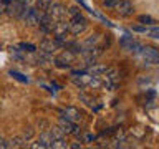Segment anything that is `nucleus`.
Returning <instances> with one entry per match:
<instances>
[{"label":"nucleus","instance_id":"obj_1","mask_svg":"<svg viewBox=\"0 0 159 149\" xmlns=\"http://www.w3.org/2000/svg\"><path fill=\"white\" fill-rule=\"evenodd\" d=\"M68 23H70V33L75 35V37L81 35V33L84 32V30L88 28V18L84 17L83 13L73 15V17L68 20Z\"/></svg>","mask_w":159,"mask_h":149},{"label":"nucleus","instance_id":"obj_2","mask_svg":"<svg viewBox=\"0 0 159 149\" xmlns=\"http://www.w3.org/2000/svg\"><path fill=\"white\" fill-rule=\"evenodd\" d=\"M75 58H76V53H73L71 50L66 48V50H63L57 58H55V66L61 68V70H68L70 65L75 61Z\"/></svg>","mask_w":159,"mask_h":149},{"label":"nucleus","instance_id":"obj_3","mask_svg":"<svg viewBox=\"0 0 159 149\" xmlns=\"http://www.w3.org/2000/svg\"><path fill=\"white\" fill-rule=\"evenodd\" d=\"M25 8H27V0H10L7 3V10L5 12L13 18H20Z\"/></svg>","mask_w":159,"mask_h":149},{"label":"nucleus","instance_id":"obj_4","mask_svg":"<svg viewBox=\"0 0 159 149\" xmlns=\"http://www.w3.org/2000/svg\"><path fill=\"white\" fill-rule=\"evenodd\" d=\"M139 55L143 56V60L149 65H159V50L154 47H141Z\"/></svg>","mask_w":159,"mask_h":149},{"label":"nucleus","instance_id":"obj_5","mask_svg":"<svg viewBox=\"0 0 159 149\" xmlns=\"http://www.w3.org/2000/svg\"><path fill=\"white\" fill-rule=\"evenodd\" d=\"M40 17H42V13H40L35 7H27L22 13V18L25 20V23H27L28 27H37L40 23Z\"/></svg>","mask_w":159,"mask_h":149},{"label":"nucleus","instance_id":"obj_6","mask_svg":"<svg viewBox=\"0 0 159 149\" xmlns=\"http://www.w3.org/2000/svg\"><path fill=\"white\" fill-rule=\"evenodd\" d=\"M53 141H55V139H53V136H52V133H50L48 131V129H47V131H42V134H40V138H38V141L37 142H35L33 144V149H43V147H52L53 146Z\"/></svg>","mask_w":159,"mask_h":149},{"label":"nucleus","instance_id":"obj_7","mask_svg":"<svg viewBox=\"0 0 159 149\" xmlns=\"http://www.w3.org/2000/svg\"><path fill=\"white\" fill-rule=\"evenodd\" d=\"M60 45L61 43H60L57 38H45V40H42V43H40V52L50 55V53H53L55 50H58Z\"/></svg>","mask_w":159,"mask_h":149},{"label":"nucleus","instance_id":"obj_8","mask_svg":"<svg viewBox=\"0 0 159 149\" xmlns=\"http://www.w3.org/2000/svg\"><path fill=\"white\" fill-rule=\"evenodd\" d=\"M119 45H121L126 52H131V53H139V50H141V45H139L136 40H133L131 37H128V35H124V37L119 40Z\"/></svg>","mask_w":159,"mask_h":149},{"label":"nucleus","instance_id":"obj_9","mask_svg":"<svg viewBox=\"0 0 159 149\" xmlns=\"http://www.w3.org/2000/svg\"><path fill=\"white\" fill-rule=\"evenodd\" d=\"M47 13L53 20H63L65 17H66V8H65L61 3H52L50 8L47 10Z\"/></svg>","mask_w":159,"mask_h":149},{"label":"nucleus","instance_id":"obj_10","mask_svg":"<svg viewBox=\"0 0 159 149\" xmlns=\"http://www.w3.org/2000/svg\"><path fill=\"white\" fill-rule=\"evenodd\" d=\"M55 23H57V20H53L50 17L48 13H42V17H40V28H42L43 33H53V28H55Z\"/></svg>","mask_w":159,"mask_h":149},{"label":"nucleus","instance_id":"obj_11","mask_svg":"<svg viewBox=\"0 0 159 149\" xmlns=\"http://www.w3.org/2000/svg\"><path fill=\"white\" fill-rule=\"evenodd\" d=\"M114 8H116L119 17H129V15H133V12H134V7L129 0H121Z\"/></svg>","mask_w":159,"mask_h":149},{"label":"nucleus","instance_id":"obj_12","mask_svg":"<svg viewBox=\"0 0 159 149\" xmlns=\"http://www.w3.org/2000/svg\"><path fill=\"white\" fill-rule=\"evenodd\" d=\"M81 111H80L78 108H75V106H68L66 109H65V118H68L70 121H73V123H78L80 119H81Z\"/></svg>","mask_w":159,"mask_h":149},{"label":"nucleus","instance_id":"obj_13","mask_svg":"<svg viewBox=\"0 0 159 149\" xmlns=\"http://www.w3.org/2000/svg\"><path fill=\"white\" fill-rule=\"evenodd\" d=\"M58 126L61 128V131L65 134H71L73 133V129H75V123L73 121H70L68 118H60V121H58Z\"/></svg>","mask_w":159,"mask_h":149},{"label":"nucleus","instance_id":"obj_14","mask_svg":"<svg viewBox=\"0 0 159 149\" xmlns=\"http://www.w3.org/2000/svg\"><path fill=\"white\" fill-rule=\"evenodd\" d=\"M50 5H52V0H35V8H37L40 13H47Z\"/></svg>","mask_w":159,"mask_h":149},{"label":"nucleus","instance_id":"obj_15","mask_svg":"<svg viewBox=\"0 0 159 149\" xmlns=\"http://www.w3.org/2000/svg\"><path fill=\"white\" fill-rule=\"evenodd\" d=\"M27 141L23 139V136H13L12 139L8 141V147H25Z\"/></svg>","mask_w":159,"mask_h":149},{"label":"nucleus","instance_id":"obj_16","mask_svg":"<svg viewBox=\"0 0 159 149\" xmlns=\"http://www.w3.org/2000/svg\"><path fill=\"white\" fill-rule=\"evenodd\" d=\"M106 66L104 65H91V68H89V74H94V76H99V74L106 73Z\"/></svg>","mask_w":159,"mask_h":149},{"label":"nucleus","instance_id":"obj_17","mask_svg":"<svg viewBox=\"0 0 159 149\" xmlns=\"http://www.w3.org/2000/svg\"><path fill=\"white\" fill-rule=\"evenodd\" d=\"M48 131L52 133V136H53L55 141H57V139H65V133L61 131V128H60L58 124H57V126H53V128H50Z\"/></svg>","mask_w":159,"mask_h":149},{"label":"nucleus","instance_id":"obj_18","mask_svg":"<svg viewBox=\"0 0 159 149\" xmlns=\"http://www.w3.org/2000/svg\"><path fill=\"white\" fill-rule=\"evenodd\" d=\"M98 40H99V35L98 33H94V35H91V37H88L86 38V42H84V45L83 47H96V43H98Z\"/></svg>","mask_w":159,"mask_h":149},{"label":"nucleus","instance_id":"obj_19","mask_svg":"<svg viewBox=\"0 0 159 149\" xmlns=\"http://www.w3.org/2000/svg\"><path fill=\"white\" fill-rule=\"evenodd\" d=\"M138 22L143 23V25H152L154 20H152V17H149V15H139V17H138Z\"/></svg>","mask_w":159,"mask_h":149},{"label":"nucleus","instance_id":"obj_20","mask_svg":"<svg viewBox=\"0 0 159 149\" xmlns=\"http://www.w3.org/2000/svg\"><path fill=\"white\" fill-rule=\"evenodd\" d=\"M33 136H35V129L32 126H27V128H25V131H23V139H25V141H30Z\"/></svg>","mask_w":159,"mask_h":149},{"label":"nucleus","instance_id":"obj_21","mask_svg":"<svg viewBox=\"0 0 159 149\" xmlns=\"http://www.w3.org/2000/svg\"><path fill=\"white\" fill-rule=\"evenodd\" d=\"M119 2H121V0H103V5L108 8H114Z\"/></svg>","mask_w":159,"mask_h":149},{"label":"nucleus","instance_id":"obj_22","mask_svg":"<svg viewBox=\"0 0 159 149\" xmlns=\"http://www.w3.org/2000/svg\"><path fill=\"white\" fill-rule=\"evenodd\" d=\"M10 74H12L13 78H17L18 81H22V83H27V81H28L27 76H23V74H20V73H17V71H10Z\"/></svg>","mask_w":159,"mask_h":149},{"label":"nucleus","instance_id":"obj_23","mask_svg":"<svg viewBox=\"0 0 159 149\" xmlns=\"http://www.w3.org/2000/svg\"><path fill=\"white\" fill-rule=\"evenodd\" d=\"M20 48H23L25 52H35V50H37L33 45H30V43H20Z\"/></svg>","mask_w":159,"mask_h":149},{"label":"nucleus","instance_id":"obj_24","mask_svg":"<svg viewBox=\"0 0 159 149\" xmlns=\"http://www.w3.org/2000/svg\"><path fill=\"white\" fill-rule=\"evenodd\" d=\"M38 128L42 129V131H47V129H50V124H48V121L42 119V121H38Z\"/></svg>","mask_w":159,"mask_h":149},{"label":"nucleus","instance_id":"obj_25","mask_svg":"<svg viewBox=\"0 0 159 149\" xmlns=\"http://www.w3.org/2000/svg\"><path fill=\"white\" fill-rule=\"evenodd\" d=\"M66 12H68L70 15H71V17H73V15H78V13H81V12H80V8H78V7H70V8L66 10Z\"/></svg>","mask_w":159,"mask_h":149},{"label":"nucleus","instance_id":"obj_26","mask_svg":"<svg viewBox=\"0 0 159 149\" xmlns=\"http://www.w3.org/2000/svg\"><path fill=\"white\" fill-rule=\"evenodd\" d=\"M7 147H8V141L0 136V149H7Z\"/></svg>","mask_w":159,"mask_h":149},{"label":"nucleus","instance_id":"obj_27","mask_svg":"<svg viewBox=\"0 0 159 149\" xmlns=\"http://www.w3.org/2000/svg\"><path fill=\"white\" fill-rule=\"evenodd\" d=\"M133 30H134V32H141V33H146V27H138V25H136V27H133Z\"/></svg>","mask_w":159,"mask_h":149},{"label":"nucleus","instance_id":"obj_28","mask_svg":"<svg viewBox=\"0 0 159 149\" xmlns=\"http://www.w3.org/2000/svg\"><path fill=\"white\" fill-rule=\"evenodd\" d=\"M5 10H7V3H3V2H0V13H3Z\"/></svg>","mask_w":159,"mask_h":149}]
</instances>
